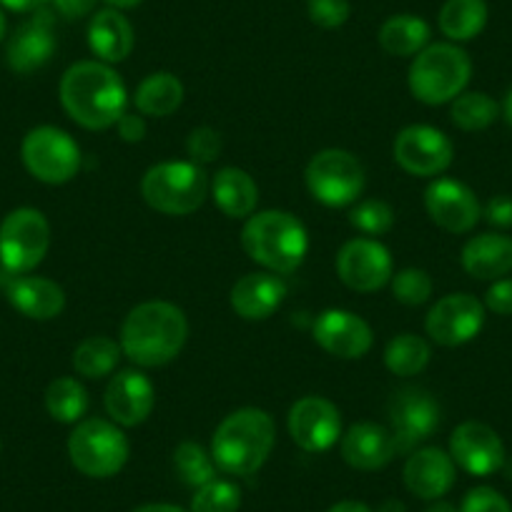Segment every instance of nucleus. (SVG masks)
I'll return each instance as SVG.
<instances>
[{
  "label": "nucleus",
  "instance_id": "1",
  "mask_svg": "<svg viewBox=\"0 0 512 512\" xmlns=\"http://www.w3.org/2000/svg\"><path fill=\"white\" fill-rule=\"evenodd\" d=\"M61 106L78 126L103 131L126 113L128 93L121 76L103 61L73 63L61 78Z\"/></svg>",
  "mask_w": 512,
  "mask_h": 512
},
{
  "label": "nucleus",
  "instance_id": "2",
  "mask_svg": "<svg viewBox=\"0 0 512 512\" xmlns=\"http://www.w3.org/2000/svg\"><path fill=\"white\" fill-rule=\"evenodd\" d=\"M189 337L186 314L176 304L154 299L128 312L121 327V352L139 367L174 362Z\"/></svg>",
  "mask_w": 512,
  "mask_h": 512
},
{
  "label": "nucleus",
  "instance_id": "3",
  "mask_svg": "<svg viewBox=\"0 0 512 512\" xmlns=\"http://www.w3.org/2000/svg\"><path fill=\"white\" fill-rule=\"evenodd\" d=\"M277 442V427L269 412L241 407L221 420L211 437V460L226 475L249 477L264 467Z\"/></svg>",
  "mask_w": 512,
  "mask_h": 512
},
{
  "label": "nucleus",
  "instance_id": "4",
  "mask_svg": "<svg viewBox=\"0 0 512 512\" xmlns=\"http://www.w3.org/2000/svg\"><path fill=\"white\" fill-rule=\"evenodd\" d=\"M246 256L272 274H292L307 259L309 236L302 221L289 211L269 209L251 214L241 229Z\"/></svg>",
  "mask_w": 512,
  "mask_h": 512
},
{
  "label": "nucleus",
  "instance_id": "5",
  "mask_svg": "<svg viewBox=\"0 0 512 512\" xmlns=\"http://www.w3.org/2000/svg\"><path fill=\"white\" fill-rule=\"evenodd\" d=\"M472 61L455 43H432L422 48L410 66V91L427 106H442L465 93Z\"/></svg>",
  "mask_w": 512,
  "mask_h": 512
},
{
  "label": "nucleus",
  "instance_id": "6",
  "mask_svg": "<svg viewBox=\"0 0 512 512\" xmlns=\"http://www.w3.org/2000/svg\"><path fill=\"white\" fill-rule=\"evenodd\" d=\"M209 186V176L194 161H164L144 174L141 196L159 214L186 216L201 209Z\"/></svg>",
  "mask_w": 512,
  "mask_h": 512
},
{
  "label": "nucleus",
  "instance_id": "7",
  "mask_svg": "<svg viewBox=\"0 0 512 512\" xmlns=\"http://www.w3.org/2000/svg\"><path fill=\"white\" fill-rule=\"evenodd\" d=\"M128 455L131 445L121 427L101 417L81 420L68 437V457L73 467L86 477L103 480L118 475L128 462Z\"/></svg>",
  "mask_w": 512,
  "mask_h": 512
},
{
  "label": "nucleus",
  "instance_id": "8",
  "mask_svg": "<svg viewBox=\"0 0 512 512\" xmlns=\"http://www.w3.org/2000/svg\"><path fill=\"white\" fill-rule=\"evenodd\" d=\"M307 189L319 204L329 209H342V206L357 204L362 196L367 174H364L362 161L344 149H324L312 156L304 171Z\"/></svg>",
  "mask_w": 512,
  "mask_h": 512
},
{
  "label": "nucleus",
  "instance_id": "9",
  "mask_svg": "<svg viewBox=\"0 0 512 512\" xmlns=\"http://www.w3.org/2000/svg\"><path fill=\"white\" fill-rule=\"evenodd\" d=\"M51 224L31 206L13 209L0 221V267L11 274H28L46 259Z\"/></svg>",
  "mask_w": 512,
  "mask_h": 512
},
{
  "label": "nucleus",
  "instance_id": "10",
  "mask_svg": "<svg viewBox=\"0 0 512 512\" xmlns=\"http://www.w3.org/2000/svg\"><path fill=\"white\" fill-rule=\"evenodd\" d=\"M21 159L28 174L51 186L68 184L81 171V146L56 126H38L28 131L21 146Z\"/></svg>",
  "mask_w": 512,
  "mask_h": 512
},
{
  "label": "nucleus",
  "instance_id": "11",
  "mask_svg": "<svg viewBox=\"0 0 512 512\" xmlns=\"http://www.w3.org/2000/svg\"><path fill=\"white\" fill-rule=\"evenodd\" d=\"M387 415L397 452H410L435 435L442 412L440 402L425 387H400L390 397Z\"/></svg>",
  "mask_w": 512,
  "mask_h": 512
},
{
  "label": "nucleus",
  "instance_id": "12",
  "mask_svg": "<svg viewBox=\"0 0 512 512\" xmlns=\"http://www.w3.org/2000/svg\"><path fill=\"white\" fill-rule=\"evenodd\" d=\"M392 154L407 174L422 176V179L440 176L442 171L450 169L452 159H455L452 141L440 128L425 126V123L402 128L392 146Z\"/></svg>",
  "mask_w": 512,
  "mask_h": 512
},
{
  "label": "nucleus",
  "instance_id": "13",
  "mask_svg": "<svg viewBox=\"0 0 512 512\" xmlns=\"http://www.w3.org/2000/svg\"><path fill=\"white\" fill-rule=\"evenodd\" d=\"M337 274L352 292H377L392 282V256L377 239H349L337 254Z\"/></svg>",
  "mask_w": 512,
  "mask_h": 512
},
{
  "label": "nucleus",
  "instance_id": "14",
  "mask_svg": "<svg viewBox=\"0 0 512 512\" xmlns=\"http://www.w3.org/2000/svg\"><path fill=\"white\" fill-rule=\"evenodd\" d=\"M485 324V304L465 292L447 294L425 319V329L432 342L442 347H460L472 342Z\"/></svg>",
  "mask_w": 512,
  "mask_h": 512
},
{
  "label": "nucleus",
  "instance_id": "15",
  "mask_svg": "<svg viewBox=\"0 0 512 512\" xmlns=\"http://www.w3.org/2000/svg\"><path fill=\"white\" fill-rule=\"evenodd\" d=\"M287 427L292 440L304 452H327L342 437V415L334 402L309 395L294 402Z\"/></svg>",
  "mask_w": 512,
  "mask_h": 512
},
{
  "label": "nucleus",
  "instance_id": "16",
  "mask_svg": "<svg viewBox=\"0 0 512 512\" xmlns=\"http://www.w3.org/2000/svg\"><path fill=\"white\" fill-rule=\"evenodd\" d=\"M450 457L457 467L475 477L495 475L505 465V445L490 425L467 420L450 437Z\"/></svg>",
  "mask_w": 512,
  "mask_h": 512
},
{
  "label": "nucleus",
  "instance_id": "17",
  "mask_svg": "<svg viewBox=\"0 0 512 512\" xmlns=\"http://www.w3.org/2000/svg\"><path fill=\"white\" fill-rule=\"evenodd\" d=\"M425 209L430 219L450 234H467L482 216L475 191L455 179L432 181L425 191Z\"/></svg>",
  "mask_w": 512,
  "mask_h": 512
},
{
  "label": "nucleus",
  "instance_id": "18",
  "mask_svg": "<svg viewBox=\"0 0 512 512\" xmlns=\"http://www.w3.org/2000/svg\"><path fill=\"white\" fill-rule=\"evenodd\" d=\"M103 405L118 427H136L154 412L156 387L139 369H123L108 382Z\"/></svg>",
  "mask_w": 512,
  "mask_h": 512
},
{
  "label": "nucleus",
  "instance_id": "19",
  "mask_svg": "<svg viewBox=\"0 0 512 512\" xmlns=\"http://www.w3.org/2000/svg\"><path fill=\"white\" fill-rule=\"evenodd\" d=\"M314 342L339 359H362L372 349V327L347 309H327L314 319Z\"/></svg>",
  "mask_w": 512,
  "mask_h": 512
},
{
  "label": "nucleus",
  "instance_id": "20",
  "mask_svg": "<svg viewBox=\"0 0 512 512\" xmlns=\"http://www.w3.org/2000/svg\"><path fill=\"white\" fill-rule=\"evenodd\" d=\"M56 53V31H53V13L46 8L33 11L23 26L13 33L6 46V61L11 71L28 76L46 66Z\"/></svg>",
  "mask_w": 512,
  "mask_h": 512
},
{
  "label": "nucleus",
  "instance_id": "21",
  "mask_svg": "<svg viewBox=\"0 0 512 512\" xmlns=\"http://www.w3.org/2000/svg\"><path fill=\"white\" fill-rule=\"evenodd\" d=\"M0 287L6 297L23 317L48 322L56 319L66 309V292L61 284L46 277H28V274H11L0 269Z\"/></svg>",
  "mask_w": 512,
  "mask_h": 512
},
{
  "label": "nucleus",
  "instance_id": "22",
  "mask_svg": "<svg viewBox=\"0 0 512 512\" xmlns=\"http://www.w3.org/2000/svg\"><path fill=\"white\" fill-rule=\"evenodd\" d=\"M287 299V284L279 274L251 272L231 287V309L246 322H264L272 317Z\"/></svg>",
  "mask_w": 512,
  "mask_h": 512
},
{
  "label": "nucleus",
  "instance_id": "23",
  "mask_svg": "<svg viewBox=\"0 0 512 512\" xmlns=\"http://www.w3.org/2000/svg\"><path fill=\"white\" fill-rule=\"evenodd\" d=\"M395 455L397 445L390 427L377 425V422H357L342 437V457L354 470H382L395 460Z\"/></svg>",
  "mask_w": 512,
  "mask_h": 512
},
{
  "label": "nucleus",
  "instance_id": "24",
  "mask_svg": "<svg viewBox=\"0 0 512 512\" xmlns=\"http://www.w3.org/2000/svg\"><path fill=\"white\" fill-rule=\"evenodd\" d=\"M405 485L422 500H440L455 485V462L440 447H422L407 457Z\"/></svg>",
  "mask_w": 512,
  "mask_h": 512
},
{
  "label": "nucleus",
  "instance_id": "25",
  "mask_svg": "<svg viewBox=\"0 0 512 512\" xmlns=\"http://www.w3.org/2000/svg\"><path fill=\"white\" fill-rule=\"evenodd\" d=\"M136 46L134 28L116 8H103L88 23V48L103 63H121Z\"/></svg>",
  "mask_w": 512,
  "mask_h": 512
},
{
  "label": "nucleus",
  "instance_id": "26",
  "mask_svg": "<svg viewBox=\"0 0 512 512\" xmlns=\"http://www.w3.org/2000/svg\"><path fill=\"white\" fill-rule=\"evenodd\" d=\"M462 269L472 279L497 282L512 272V239L505 234L472 236L462 246Z\"/></svg>",
  "mask_w": 512,
  "mask_h": 512
},
{
  "label": "nucleus",
  "instance_id": "27",
  "mask_svg": "<svg viewBox=\"0 0 512 512\" xmlns=\"http://www.w3.org/2000/svg\"><path fill=\"white\" fill-rule=\"evenodd\" d=\"M211 199L219 206V211L229 219H249L259 204V186L246 174L244 169L236 166H224L211 179Z\"/></svg>",
  "mask_w": 512,
  "mask_h": 512
},
{
  "label": "nucleus",
  "instance_id": "28",
  "mask_svg": "<svg viewBox=\"0 0 512 512\" xmlns=\"http://www.w3.org/2000/svg\"><path fill=\"white\" fill-rule=\"evenodd\" d=\"M184 103V83L169 71H156L139 83L134 96V106L141 116L164 118L179 111Z\"/></svg>",
  "mask_w": 512,
  "mask_h": 512
},
{
  "label": "nucleus",
  "instance_id": "29",
  "mask_svg": "<svg viewBox=\"0 0 512 512\" xmlns=\"http://www.w3.org/2000/svg\"><path fill=\"white\" fill-rule=\"evenodd\" d=\"M379 46L397 58L417 56L422 48L430 46V26L410 13L392 16L379 28Z\"/></svg>",
  "mask_w": 512,
  "mask_h": 512
},
{
  "label": "nucleus",
  "instance_id": "30",
  "mask_svg": "<svg viewBox=\"0 0 512 512\" xmlns=\"http://www.w3.org/2000/svg\"><path fill=\"white\" fill-rule=\"evenodd\" d=\"M437 23L450 41H472L487 26V3L485 0H447Z\"/></svg>",
  "mask_w": 512,
  "mask_h": 512
},
{
  "label": "nucleus",
  "instance_id": "31",
  "mask_svg": "<svg viewBox=\"0 0 512 512\" xmlns=\"http://www.w3.org/2000/svg\"><path fill=\"white\" fill-rule=\"evenodd\" d=\"M46 410L61 425H78L88 412V392L78 379L58 377L48 384Z\"/></svg>",
  "mask_w": 512,
  "mask_h": 512
},
{
  "label": "nucleus",
  "instance_id": "32",
  "mask_svg": "<svg viewBox=\"0 0 512 512\" xmlns=\"http://www.w3.org/2000/svg\"><path fill=\"white\" fill-rule=\"evenodd\" d=\"M121 354V344L113 342L111 337H103V334L86 337L73 352V367L81 377L101 379L116 369Z\"/></svg>",
  "mask_w": 512,
  "mask_h": 512
},
{
  "label": "nucleus",
  "instance_id": "33",
  "mask_svg": "<svg viewBox=\"0 0 512 512\" xmlns=\"http://www.w3.org/2000/svg\"><path fill=\"white\" fill-rule=\"evenodd\" d=\"M430 357V344L412 332L397 334L395 339H390L387 349H384V364L397 377H415V374H420L430 364Z\"/></svg>",
  "mask_w": 512,
  "mask_h": 512
},
{
  "label": "nucleus",
  "instance_id": "34",
  "mask_svg": "<svg viewBox=\"0 0 512 512\" xmlns=\"http://www.w3.org/2000/svg\"><path fill=\"white\" fill-rule=\"evenodd\" d=\"M452 123L462 131H485L487 126L497 121L500 116V106H497L495 98H490L482 91H470L460 93V96L452 101Z\"/></svg>",
  "mask_w": 512,
  "mask_h": 512
},
{
  "label": "nucleus",
  "instance_id": "35",
  "mask_svg": "<svg viewBox=\"0 0 512 512\" xmlns=\"http://www.w3.org/2000/svg\"><path fill=\"white\" fill-rule=\"evenodd\" d=\"M174 465L181 480L189 487H204L206 482L216 480V465L209 452L196 442H181L174 452Z\"/></svg>",
  "mask_w": 512,
  "mask_h": 512
},
{
  "label": "nucleus",
  "instance_id": "36",
  "mask_svg": "<svg viewBox=\"0 0 512 512\" xmlns=\"http://www.w3.org/2000/svg\"><path fill=\"white\" fill-rule=\"evenodd\" d=\"M241 490L229 480H211L194 492L191 512H239Z\"/></svg>",
  "mask_w": 512,
  "mask_h": 512
},
{
  "label": "nucleus",
  "instance_id": "37",
  "mask_svg": "<svg viewBox=\"0 0 512 512\" xmlns=\"http://www.w3.org/2000/svg\"><path fill=\"white\" fill-rule=\"evenodd\" d=\"M349 224L367 236L387 234L395 226V211L382 199H364L352 206V211H349Z\"/></svg>",
  "mask_w": 512,
  "mask_h": 512
},
{
  "label": "nucleus",
  "instance_id": "38",
  "mask_svg": "<svg viewBox=\"0 0 512 512\" xmlns=\"http://www.w3.org/2000/svg\"><path fill=\"white\" fill-rule=\"evenodd\" d=\"M392 294L400 304L407 307H420L432 297V279L425 269L407 267L402 272L392 274Z\"/></svg>",
  "mask_w": 512,
  "mask_h": 512
},
{
  "label": "nucleus",
  "instance_id": "39",
  "mask_svg": "<svg viewBox=\"0 0 512 512\" xmlns=\"http://www.w3.org/2000/svg\"><path fill=\"white\" fill-rule=\"evenodd\" d=\"M221 149H224V141H221V134L211 126H199L194 128L186 139V154L191 156L194 164H211L221 156Z\"/></svg>",
  "mask_w": 512,
  "mask_h": 512
},
{
  "label": "nucleus",
  "instance_id": "40",
  "mask_svg": "<svg viewBox=\"0 0 512 512\" xmlns=\"http://www.w3.org/2000/svg\"><path fill=\"white\" fill-rule=\"evenodd\" d=\"M307 13L314 26L324 28V31H334V28H342L349 21L352 6H349V0H309Z\"/></svg>",
  "mask_w": 512,
  "mask_h": 512
},
{
  "label": "nucleus",
  "instance_id": "41",
  "mask_svg": "<svg viewBox=\"0 0 512 512\" xmlns=\"http://www.w3.org/2000/svg\"><path fill=\"white\" fill-rule=\"evenodd\" d=\"M460 512H512V507L492 487H472L462 500Z\"/></svg>",
  "mask_w": 512,
  "mask_h": 512
},
{
  "label": "nucleus",
  "instance_id": "42",
  "mask_svg": "<svg viewBox=\"0 0 512 512\" xmlns=\"http://www.w3.org/2000/svg\"><path fill=\"white\" fill-rule=\"evenodd\" d=\"M485 307L490 312L510 317L512 314V279H497L485 294Z\"/></svg>",
  "mask_w": 512,
  "mask_h": 512
},
{
  "label": "nucleus",
  "instance_id": "43",
  "mask_svg": "<svg viewBox=\"0 0 512 512\" xmlns=\"http://www.w3.org/2000/svg\"><path fill=\"white\" fill-rule=\"evenodd\" d=\"M116 131L126 144H139L146 136V121L141 113H123L116 123Z\"/></svg>",
  "mask_w": 512,
  "mask_h": 512
},
{
  "label": "nucleus",
  "instance_id": "44",
  "mask_svg": "<svg viewBox=\"0 0 512 512\" xmlns=\"http://www.w3.org/2000/svg\"><path fill=\"white\" fill-rule=\"evenodd\" d=\"M485 219L490 221L492 226H500V229L512 226V196H492V199L487 201Z\"/></svg>",
  "mask_w": 512,
  "mask_h": 512
},
{
  "label": "nucleus",
  "instance_id": "45",
  "mask_svg": "<svg viewBox=\"0 0 512 512\" xmlns=\"http://www.w3.org/2000/svg\"><path fill=\"white\" fill-rule=\"evenodd\" d=\"M51 3L63 18H68V21H78V18L93 13L98 0H51Z\"/></svg>",
  "mask_w": 512,
  "mask_h": 512
},
{
  "label": "nucleus",
  "instance_id": "46",
  "mask_svg": "<svg viewBox=\"0 0 512 512\" xmlns=\"http://www.w3.org/2000/svg\"><path fill=\"white\" fill-rule=\"evenodd\" d=\"M46 3L48 0H0V6H6L8 11L16 13H33L46 6Z\"/></svg>",
  "mask_w": 512,
  "mask_h": 512
},
{
  "label": "nucleus",
  "instance_id": "47",
  "mask_svg": "<svg viewBox=\"0 0 512 512\" xmlns=\"http://www.w3.org/2000/svg\"><path fill=\"white\" fill-rule=\"evenodd\" d=\"M327 512H372V507L364 505V502H357V500H342V502H337V505L329 507Z\"/></svg>",
  "mask_w": 512,
  "mask_h": 512
},
{
  "label": "nucleus",
  "instance_id": "48",
  "mask_svg": "<svg viewBox=\"0 0 512 512\" xmlns=\"http://www.w3.org/2000/svg\"><path fill=\"white\" fill-rule=\"evenodd\" d=\"M134 512H186V510H181V507L176 505H169V502H149V505L136 507Z\"/></svg>",
  "mask_w": 512,
  "mask_h": 512
},
{
  "label": "nucleus",
  "instance_id": "49",
  "mask_svg": "<svg viewBox=\"0 0 512 512\" xmlns=\"http://www.w3.org/2000/svg\"><path fill=\"white\" fill-rule=\"evenodd\" d=\"M108 8H116V11H128V8L141 6L144 0H103Z\"/></svg>",
  "mask_w": 512,
  "mask_h": 512
},
{
  "label": "nucleus",
  "instance_id": "50",
  "mask_svg": "<svg viewBox=\"0 0 512 512\" xmlns=\"http://www.w3.org/2000/svg\"><path fill=\"white\" fill-rule=\"evenodd\" d=\"M500 113H502V118H505V121H507V126H512V88H510V91H507L505 101H502Z\"/></svg>",
  "mask_w": 512,
  "mask_h": 512
},
{
  "label": "nucleus",
  "instance_id": "51",
  "mask_svg": "<svg viewBox=\"0 0 512 512\" xmlns=\"http://www.w3.org/2000/svg\"><path fill=\"white\" fill-rule=\"evenodd\" d=\"M425 512H457V507L450 505V502H445V500H432V505L427 507Z\"/></svg>",
  "mask_w": 512,
  "mask_h": 512
},
{
  "label": "nucleus",
  "instance_id": "52",
  "mask_svg": "<svg viewBox=\"0 0 512 512\" xmlns=\"http://www.w3.org/2000/svg\"><path fill=\"white\" fill-rule=\"evenodd\" d=\"M379 512H405V505H402V502H397V500H387Z\"/></svg>",
  "mask_w": 512,
  "mask_h": 512
},
{
  "label": "nucleus",
  "instance_id": "53",
  "mask_svg": "<svg viewBox=\"0 0 512 512\" xmlns=\"http://www.w3.org/2000/svg\"><path fill=\"white\" fill-rule=\"evenodd\" d=\"M6 38V16H3V11H0V41Z\"/></svg>",
  "mask_w": 512,
  "mask_h": 512
}]
</instances>
